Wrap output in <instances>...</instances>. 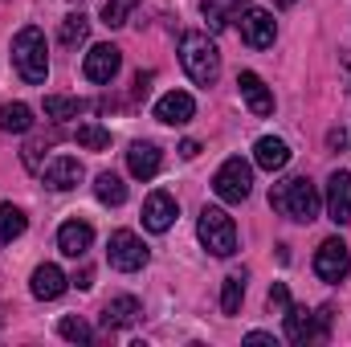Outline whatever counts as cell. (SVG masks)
Segmentation results:
<instances>
[{"instance_id":"1","label":"cell","mask_w":351,"mask_h":347,"mask_svg":"<svg viewBox=\"0 0 351 347\" xmlns=\"http://www.w3.org/2000/svg\"><path fill=\"white\" fill-rule=\"evenodd\" d=\"M269 204L282 213V217H290V221H298V225H311L315 217H319V192H315V184L306 180V176H294V180H282L274 192H269Z\"/></svg>"},{"instance_id":"2","label":"cell","mask_w":351,"mask_h":347,"mask_svg":"<svg viewBox=\"0 0 351 347\" xmlns=\"http://www.w3.org/2000/svg\"><path fill=\"white\" fill-rule=\"evenodd\" d=\"M12 66L29 86H41L49 78V58H45V33L37 25H25L12 37Z\"/></svg>"},{"instance_id":"3","label":"cell","mask_w":351,"mask_h":347,"mask_svg":"<svg viewBox=\"0 0 351 347\" xmlns=\"http://www.w3.org/2000/svg\"><path fill=\"white\" fill-rule=\"evenodd\" d=\"M180 66L196 86H213L221 78V53L208 41V33H184L180 37Z\"/></svg>"},{"instance_id":"4","label":"cell","mask_w":351,"mask_h":347,"mask_svg":"<svg viewBox=\"0 0 351 347\" xmlns=\"http://www.w3.org/2000/svg\"><path fill=\"white\" fill-rule=\"evenodd\" d=\"M196 233H200V241H204L208 254H217V258L237 254V225H233V217L225 208H200Z\"/></svg>"},{"instance_id":"5","label":"cell","mask_w":351,"mask_h":347,"mask_svg":"<svg viewBox=\"0 0 351 347\" xmlns=\"http://www.w3.org/2000/svg\"><path fill=\"white\" fill-rule=\"evenodd\" d=\"M250 188H254V168L241 160V156H233V160H225L217 176H213V192L225 200V204H241L245 196H250Z\"/></svg>"},{"instance_id":"6","label":"cell","mask_w":351,"mask_h":347,"mask_svg":"<svg viewBox=\"0 0 351 347\" xmlns=\"http://www.w3.org/2000/svg\"><path fill=\"white\" fill-rule=\"evenodd\" d=\"M315 274L323 282H343L351 274V250L343 237H327L319 250H315Z\"/></svg>"},{"instance_id":"7","label":"cell","mask_w":351,"mask_h":347,"mask_svg":"<svg viewBox=\"0 0 351 347\" xmlns=\"http://www.w3.org/2000/svg\"><path fill=\"white\" fill-rule=\"evenodd\" d=\"M106 258H110L114 270L135 274V270L147 265V246H143L131 229H119V233H110V250H106Z\"/></svg>"},{"instance_id":"8","label":"cell","mask_w":351,"mask_h":347,"mask_svg":"<svg viewBox=\"0 0 351 347\" xmlns=\"http://www.w3.org/2000/svg\"><path fill=\"white\" fill-rule=\"evenodd\" d=\"M278 37V25H274V12L265 8H245L241 12V41L254 45V49H269Z\"/></svg>"},{"instance_id":"9","label":"cell","mask_w":351,"mask_h":347,"mask_svg":"<svg viewBox=\"0 0 351 347\" xmlns=\"http://www.w3.org/2000/svg\"><path fill=\"white\" fill-rule=\"evenodd\" d=\"M119 66H123V53H119L114 45H94L86 53V62H82V74H86L90 82L106 86V82L119 74Z\"/></svg>"},{"instance_id":"10","label":"cell","mask_w":351,"mask_h":347,"mask_svg":"<svg viewBox=\"0 0 351 347\" xmlns=\"http://www.w3.org/2000/svg\"><path fill=\"white\" fill-rule=\"evenodd\" d=\"M176 213H180V204H176L172 192H152L147 200H143V225L152 229V233H168L176 221Z\"/></svg>"},{"instance_id":"11","label":"cell","mask_w":351,"mask_h":347,"mask_svg":"<svg viewBox=\"0 0 351 347\" xmlns=\"http://www.w3.org/2000/svg\"><path fill=\"white\" fill-rule=\"evenodd\" d=\"M66 286H70V278H66V274H62L53 261L37 265V270H33V282H29L33 298H41V302H53V298H62V294H66Z\"/></svg>"},{"instance_id":"12","label":"cell","mask_w":351,"mask_h":347,"mask_svg":"<svg viewBox=\"0 0 351 347\" xmlns=\"http://www.w3.org/2000/svg\"><path fill=\"white\" fill-rule=\"evenodd\" d=\"M192 115H196V102H192V94H184V90H168V94L156 102V119L168 123V127H184Z\"/></svg>"},{"instance_id":"13","label":"cell","mask_w":351,"mask_h":347,"mask_svg":"<svg viewBox=\"0 0 351 347\" xmlns=\"http://www.w3.org/2000/svg\"><path fill=\"white\" fill-rule=\"evenodd\" d=\"M237 86H241V98H245V106H250L258 119L274 115V94H269V86H265V82L258 78V74H254V70H241V74H237Z\"/></svg>"},{"instance_id":"14","label":"cell","mask_w":351,"mask_h":347,"mask_svg":"<svg viewBox=\"0 0 351 347\" xmlns=\"http://www.w3.org/2000/svg\"><path fill=\"white\" fill-rule=\"evenodd\" d=\"M327 213L335 225L351 221V172H335L327 180Z\"/></svg>"},{"instance_id":"15","label":"cell","mask_w":351,"mask_h":347,"mask_svg":"<svg viewBox=\"0 0 351 347\" xmlns=\"http://www.w3.org/2000/svg\"><path fill=\"white\" fill-rule=\"evenodd\" d=\"M41 176H45V184H49V188L70 192V188H78V184H82V164H78L74 156H58V160H49V164L41 168Z\"/></svg>"},{"instance_id":"16","label":"cell","mask_w":351,"mask_h":347,"mask_svg":"<svg viewBox=\"0 0 351 347\" xmlns=\"http://www.w3.org/2000/svg\"><path fill=\"white\" fill-rule=\"evenodd\" d=\"M90 241H94V229H90L86 221H66V225L58 229V250H62L66 258H86Z\"/></svg>"},{"instance_id":"17","label":"cell","mask_w":351,"mask_h":347,"mask_svg":"<svg viewBox=\"0 0 351 347\" xmlns=\"http://www.w3.org/2000/svg\"><path fill=\"white\" fill-rule=\"evenodd\" d=\"M254 164L265 168V172H282V168L290 164V147H286V139H278V135H262V139L254 143Z\"/></svg>"},{"instance_id":"18","label":"cell","mask_w":351,"mask_h":347,"mask_svg":"<svg viewBox=\"0 0 351 347\" xmlns=\"http://www.w3.org/2000/svg\"><path fill=\"white\" fill-rule=\"evenodd\" d=\"M139 315H143L139 298L119 294V298H110V302H106V311H102V327H106V331H119V327H131Z\"/></svg>"},{"instance_id":"19","label":"cell","mask_w":351,"mask_h":347,"mask_svg":"<svg viewBox=\"0 0 351 347\" xmlns=\"http://www.w3.org/2000/svg\"><path fill=\"white\" fill-rule=\"evenodd\" d=\"M160 164H164V156H160L156 143H131V152H127V168H131L135 180H152V176L160 172Z\"/></svg>"},{"instance_id":"20","label":"cell","mask_w":351,"mask_h":347,"mask_svg":"<svg viewBox=\"0 0 351 347\" xmlns=\"http://www.w3.org/2000/svg\"><path fill=\"white\" fill-rule=\"evenodd\" d=\"M282 319H286V339H290V344H311V339H319L315 315H311L306 307H290Z\"/></svg>"},{"instance_id":"21","label":"cell","mask_w":351,"mask_h":347,"mask_svg":"<svg viewBox=\"0 0 351 347\" xmlns=\"http://www.w3.org/2000/svg\"><path fill=\"white\" fill-rule=\"evenodd\" d=\"M245 4H250V0H204V21H208V29H225L229 21H237V16L245 12Z\"/></svg>"},{"instance_id":"22","label":"cell","mask_w":351,"mask_h":347,"mask_svg":"<svg viewBox=\"0 0 351 347\" xmlns=\"http://www.w3.org/2000/svg\"><path fill=\"white\" fill-rule=\"evenodd\" d=\"M33 127V110L25 106V102H8V106H0V131H8V135H25Z\"/></svg>"},{"instance_id":"23","label":"cell","mask_w":351,"mask_h":347,"mask_svg":"<svg viewBox=\"0 0 351 347\" xmlns=\"http://www.w3.org/2000/svg\"><path fill=\"white\" fill-rule=\"evenodd\" d=\"M94 196H98L102 204H123V200H127V184L114 172H98L94 176Z\"/></svg>"},{"instance_id":"24","label":"cell","mask_w":351,"mask_h":347,"mask_svg":"<svg viewBox=\"0 0 351 347\" xmlns=\"http://www.w3.org/2000/svg\"><path fill=\"white\" fill-rule=\"evenodd\" d=\"M25 213L16 208V204H0V246H12L21 233H25Z\"/></svg>"},{"instance_id":"25","label":"cell","mask_w":351,"mask_h":347,"mask_svg":"<svg viewBox=\"0 0 351 347\" xmlns=\"http://www.w3.org/2000/svg\"><path fill=\"white\" fill-rule=\"evenodd\" d=\"M241 298H245V274H229L225 286H221V311L225 315H237L241 311Z\"/></svg>"},{"instance_id":"26","label":"cell","mask_w":351,"mask_h":347,"mask_svg":"<svg viewBox=\"0 0 351 347\" xmlns=\"http://www.w3.org/2000/svg\"><path fill=\"white\" fill-rule=\"evenodd\" d=\"M74 139H78V147H86V152H102V147H110V131L98 127V123H82V127L74 131Z\"/></svg>"},{"instance_id":"27","label":"cell","mask_w":351,"mask_h":347,"mask_svg":"<svg viewBox=\"0 0 351 347\" xmlns=\"http://www.w3.org/2000/svg\"><path fill=\"white\" fill-rule=\"evenodd\" d=\"M45 115H49V119H78V115H82V102L70 98V94H49V98H45Z\"/></svg>"},{"instance_id":"28","label":"cell","mask_w":351,"mask_h":347,"mask_svg":"<svg viewBox=\"0 0 351 347\" xmlns=\"http://www.w3.org/2000/svg\"><path fill=\"white\" fill-rule=\"evenodd\" d=\"M139 8V0H106L102 4V25L106 29H119V25H127V16Z\"/></svg>"},{"instance_id":"29","label":"cell","mask_w":351,"mask_h":347,"mask_svg":"<svg viewBox=\"0 0 351 347\" xmlns=\"http://www.w3.org/2000/svg\"><path fill=\"white\" fill-rule=\"evenodd\" d=\"M86 33H90V21L82 16V12H70L66 21H62V45H78V41H86Z\"/></svg>"},{"instance_id":"30","label":"cell","mask_w":351,"mask_h":347,"mask_svg":"<svg viewBox=\"0 0 351 347\" xmlns=\"http://www.w3.org/2000/svg\"><path fill=\"white\" fill-rule=\"evenodd\" d=\"M58 335L62 339H70V344H90L94 335H90V327L82 323V319H74V315H66L62 323H58Z\"/></svg>"},{"instance_id":"31","label":"cell","mask_w":351,"mask_h":347,"mask_svg":"<svg viewBox=\"0 0 351 347\" xmlns=\"http://www.w3.org/2000/svg\"><path fill=\"white\" fill-rule=\"evenodd\" d=\"M265 302H269V311H274V315H286V311H290V290H286L282 282H274Z\"/></svg>"},{"instance_id":"32","label":"cell","mask_w":351,"mask_h":347,"mask_svg":"<svg viewBox=\"0 0 351 347\" xmlns=\"http://www.w3.org/2000/svg\"><path fill=\"white\" fill-rule=\"evenodd\" d=\"M245 344H278V339H274V335H269V331H250V335H245Z\"/></svg>"},{"instance_id":"33","label":"cell","mask_w":351,"mask_h":347,"mask_svg":"<svg viewBox=\"0 0 351 347\" xmlns=\"http://www.w3.org/2000/svg\"><path fill=\"white\" fill-rule=\"evenodd\" d=\"M180 156H184V160L200 156V143H196V139H184V143H180Z\"/></svg>"},{"instance_id":"34","label":"cell","mask_w":351,"mask_h":347,"mask_svg":"<svg viewBox=\"0 0 351 347\" xmlns=\"http://www.w3.org/2000/svg\"><path fill=\"white\" fill-rule=\"evenodd\" d=\"M274 4H278V8H294L298 0H274Z\"/></svg>"}]
</instances>
